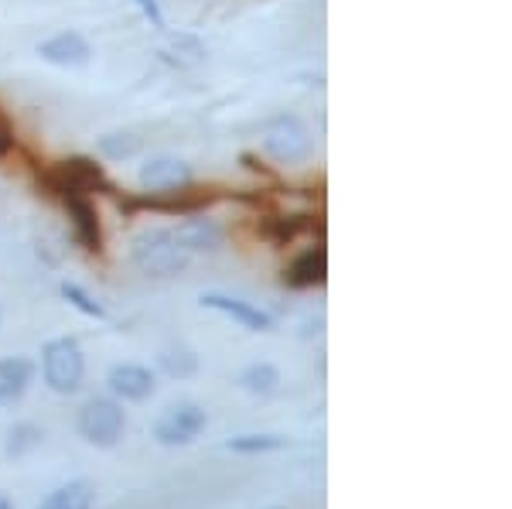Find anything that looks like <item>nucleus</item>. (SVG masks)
I'll return each instance as SVG.
<instances>
[{
	"instance_id": "1",
	"label": "nucleus",
	"mask_w": 512,
	"mask_h": 509,
	"mask_svg": "<svg viewBox=\"0 0 512 509\" xmlns=\"http://www.w3.org/2000/svg\"><path fill=\"white\" fill-rule=\"evenodd\" d=\"M134 264L147 277H178L188 270V250L168 229H144L134 236Z\"/></svg>"
},
{
	"instance_id": "2",
	"label": "nucleus",
	"mask_w": 512,
	"mask_h": 509,
	"mask_svg": "<svg viewBox=\"0 0 512 509\" xmlns=\"http://www.w3.org/2000/svg\"><path fill=\"white\" fill-rule=\"evenodd\" d=\"M41 373L55 393H76L82 387V373H86L82 349L72 339H52L41 352Z\"/></svg>"
},
{
	"instance_id": "3",
	"label": "nucleus",
	"mask_w": 512,
	"mask_h": 509,
	"mask_svg": "<svg viewBox=\"0 0 512 509\" xmlns=\"http://www.w3.org/2000/svg\"><path fill=\"white\" fill-rule=\"evenodd\" d=\"M79 434L96 448H113L123 434V410L117 400L93 397L79 410Z\"/></svg>"
},
{
	"instance_id": "4",
	"label": "nucleus",
	"mask_w": 512,
	"mask_h": 509,
	"mask_svg": "<svg viewBox=\"0 0 512 509\" xmlns=\"http://www.w3.org/2000/svg\"><path fill=\"white\" fill-rule=\"evenodd\" d=\"M263 147L280 164H301L311 158V134L297 117H277L263 130Z\"/></svg>"
},
{
	"instance_id": "5",
	"label": "nucleus",
	"mask_w": 512,
	"mask_h": 509,
	"mask_svg": "<svg viewBox=\"0 0 512 509\" xmlns=\"http://www.w3.org/2000/svg\"><path fill=\"white\" fill-rule=\"evenodd\" d=\"M205 431V410L198 404H175L168 407L164 414L158 417L154 424V438L168 448H178V445H192L198 434Z\"/></svg>"
},
{
	"instance_id": "6",
	"label": "nucleus",
	"mask_w": 512,
	"mask_h": 509,
	"mask_svg": "<svg viewBox=\"0 0 512 509\" xmlns=\"http://www.w3.org/2000/svg\"><path fill=\"white\" fill-rule=\"evenodd\" d=\"M52 185H55V192H62V195H86V192H96V188H106V178H103V171H99V164H93L89 158H69L55 168Z\"/></svg>"
},
{
	"instance_id": "7",
	"label": "nucleus",
	"mask_w": 512,
	"mask_h": 509,
	"mask_svg": "<svg viewBox=\"0 0 512 509\" xmlns=\"http://www.w3.org/2000/svg\"><path fill=\"white\" fill-rule=\"evenodd\" d=\"M38 55L48 65H59V69H79V65L89 62V41L79 35V31H59V35L45 38L38 45Z\"/></svg>"
},
{
	"instance_id": "8",
	"label": "nucleus",
	"mask_w": 512,
	"mask_h": 509,
	"mask_svg": "<svg viewBox=\"0 0 512 509\" xmlns=\"http://www.w3.org/2000/svg\"><path fill=\"white\" fill-rule=\"evenodd\" d=\"M140 185L147 192H181L192 185V168L178 158H151L140 168Z\"/></svg>"
},
{
	"instance_id": "9",
	"label": "nucleus",
	"mask_w": 512,
	"mask_h": 509,
	"mask_svg": "<svg viewBox=\"0 0 512 509\" xmlns=\"http://www.w3.org/2000/svg\"><path fill=\"white\" fill-rule=\"evenodd\" d=\"M65 205H69V216H72V226H76L79 243L86 246L89 253L103 250V229H99L96 205L89 202L86 195H65Z\"/></svg>"
},
{
	"instance_id": "10",
	"label": "nucleus",
	"mask_w": 512,
	"mask_h": 509,
	"mask_svg": "<svg viewBox=\"0 0 512 509\" xmlns=\"http://www.w3.org/2000/svg\"><path fill=\"white\" fill-rule=\"evenodd\" d=\"M325 274H328V257L321 246H311L304 250L301 257H294L291 264L284 270V284L301 291V287H315V284H325Z\"/></svg>"
},
{
	"instance_id": "11",
	"label": "nucleus",
	"mask_w": 512,
	"mask_h": 509,
	"mask_svg": "<svg viewBox=\"0 0 512 509\" xmlns=\"http://www.w3.org/2000/svg\"><path fill=\"white\" fill-rule=\"evenodd\" d=\"M175 240L185 246L188 253H212L222 246V226L216 219L192 216L175 229Z\"/></svg>"
},
{
	"instance_id": "12",
	"label": "nucleus",
	"mask_w": 512,
	"mask_h": 509,
	"mask_svg": "<svg viewBox=\"0 0 512 509\" xmlns=\"http://www.w3.org/2000/svg\"><path fill=\"white\" fill-rule=\"evenodd\" d=\"M110 390L123 400H147L154 393V373L147 366L123 363L110 369Z\"/></svg>"
},
{
	"instance_id": "13",
	"label": "nucleus",
	"mask_w": 512,
	"mask_h": 509,
	"mask_svg": "<svg viewBox=\"0 0 512 509\" xmlns=\"http://www.w3.org/2000/svg\"><path fill=\"white\" fill-rule=\"evenodd\" d=\"M202 305L212 308V311H222V315H229V318H236V322L246 325L250 332H270V328H274V318H270L267 311L246 305V301L226 298V294H205Z\"/></svg>"
},
{
	"instance_id": "14",
	"label": "nucleus",
	"mask_w": 512,
	"mask_h": 509,
	"mask_svg": "<svg viewBox=\"0 0 512 509\" xmlns=\"http://www.w3.org/2000/svg\"><path fill=\"white\" fill-rule=\"evenodd\" d=\"M31 369L28 359H0V407H11L24 397V390L31 387Z\"/></svg>"
},
{
	"instance_id": "15",
	"label": "nucleus",
	"mask_w": 512,
	"mask_h": 509,
	"mask_svg": "<svg viewBox=\"0 0 512 509\" xmlns=\"http://www.w3.org/2000/svg\"><path fill=\"white\" fill-rule=\"evenodd\" d=\"M38 509H93V486L89 482H69V486L55 489Z\"/></svg>"
},
{
	"instance_id": "16",
	"label": "nucleus",
	"mask_w": 512,
	"mask_h": 509,
	"mask_svg": "<svg viewBox=\"0 0 512 509\" xmlns=\"http://www.w3.org/2000/svg\"><path fill=\"white\" fill-rule=\"evenodd\" d=\"M239 383H243V390L253 393V397H270V393H277L280 387V373L270 363H256L239 376Z\"/></svg>"
},
{
	"instance_id": "17",
	"label": "nucleus",
	"mask_w": 512,
	"mask_h": 509,
	"mask_svg": "<svg viewBox=\"0 0 512 509\" xmlns=\"http://www.w3.org/2000/svg\"><path fill=\"white\" fill-rule=\"evenodd\" d=\"M284 438H274V434H243V438L229 441V451H239V455H260V451H277L284 448Z\"/></svg>"
},
{
	"instance_id": "18",
	"label": "nucleus",
	"mask_w": 512,
	"mask_h": 509,
	"mask_svg": "<svg viewBox=\"0 0 512 509\" xmlns=\"http://www.w3.org/2000/svg\"><path fill=\"white\" fill-rule=\"evenodd\" d=\"M161 366H164V373L168 376H192L195 369H198V356L192 349H185V346H178V349H168L161 356Z\"/></svg>"
},
{
	"instance_id": "19",
	"label": "nucleus",
	"mask_w": 512,
	"mask_h": 509,
	"mask_svg": "<svg viewBox=\"0 0 512 509\" xmlns=\"http://www.w3.org/2000/svg\"><path fill=\"white\" fill-rule=\"evenodd\" d=\"M62 298L69 301V305H76L82 315H89V318H106V311L96 305L93 298H89L86 291H82L79 284H62Z\"/></svg>"
},
{
	"instance_id": "20",
	"label": "nucleus",
	"mask_w": 512,
	"mask_h": 509,
	"mask_svg": "<svg viewBox=\"0 0 512 509\" xmlns=\"http://www.w3.org/2000/svg\"><path fill=\"white\" fill-rule=\"evenodd\" d=\"M99 144H103V151L110 154V158H127V154L137 151V137H130V134H106Z\"/></svg>"
},
{
	"instance_id": "21",
	"label": "nucleus",
	"mask_w": 512,
	"mask_h": 509,
	"mask_svg": "<svg viewBox=\"0 0 512 509\" xmlns=\"http://www.w3.org/2000/svg\"><path fill=\"white\" fill-rule=\"evenodd\" d=\"M38 438H41V434H38L35 428H18V431H11V445H7V455H21V451L35 445Z\"/></svg>"
},
{
	"instance_id": "22",
	"label": "nucleus",
	"mask_w": 512,
	"mask_h": 509,
	"mask_svg": "<svg viewBox=\"0 0 512 509\" xmlns=\"http://www.w3.org/2000/svg\"><path fill=\"white\" fill-rule=\"evenodd\" d=\"M11 147H14V130H11V123H7L4 110H0V158H4Z\"/></svg>"
},
{
	"instance_id": "23",
	"label": "nucleus",
	"mask_w": 512,
	"mask_h": 509,
	"mask_svg": "<svg viewBox=\"0 0 512 509\" xmlns=\"http://www.w3.org/2000/svg\"><path fill=\"white\" fill-rule=\"evenodd\" d=\"M140 7H144V14L154 24H158V28H164V18H161V11H158V0H140Z\"/></svg>"
},
{
	"instance_id": "24",
	"label": "nucleus",
	"mask_w": 512,
	"mask_h": 509,
	"mask_svg": "<svg viewBox=\"0 0 512 509\" xmlns=\"http://www.w3.org/2000/svg\"><path fill=\"white\" fill-rule=\"evenodd\" d=\"M0 509H11V503H7V499H4V496H0Z\"/></svg>"
}]
</instances>
